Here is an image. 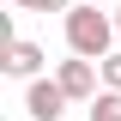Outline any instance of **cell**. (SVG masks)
I'll return each instance as SVG.
<instances>
[{"label":"cell","mask_w":121,"mask_h":121,"mask_svg":"<svg viewBox=\"0 0 121 121\" xmlns=\"http://www.w3.org/2000/svg\"><path fill=\"white\" fill-rule=\"evenodd\" d=\"M55 79H60V91H67L73 103H91V97H97L103 67H97V60H85V55H73V60H60V67H55Z\"/></svg>","instance_id":"7a4b0ae2"},{"label":"cell","mask_w":121,"mask_h":121,"mask_svg":"<svg viewBox=\"0 0 121 121\" xmlns=\"http://www.w3.org/2000/svg\"><path fill=\"white\" fill-rule=\"evenodd\" d=\"M12 6H24V12H73V0H12Z\"/></svg>","instance_id":"52a82bcc"},{"label":"cell","mask_w":121,"mask_h":121,"mask_svg":"<svg viewBox=\"0 0 121 121\" xmlns=\"http://www.w3.org/2000/svg\"><path fill=\"white\" fill-rule=\"evenodd\" d=\"M115 30H121V6H115Z\"/></svg>","instance_id":"ba28073f"},{"label":"cell","mask_w":121,"mask_h":121,"mask_svg":"<svg viewBox=\"0 0 121 121\" xmlns=\"http://www.w3.org/2000/svg\"><path fill=\"white\" fill-rule=\"evenodd\" d=\"M67 91H60V79H30V91H24V109H30V121H60L67 115Z\"/></svg>","instance_id":"3957f363"},{"label":"cell","mask_w":121,"mask_h":121,"mask_svg":"<svg viewBox=\"0 0 121 121\" xmlns=\"http://www.w3.org/2000/svg\"><path fill=\"white\" fill-rule=\"evenodd\" d=\"M115 12H97V0H85V6H73L67 12V48L85 60H103L109 48H115Z\"/></svg>","instance_id":"6da1fadb"},{"label":"cell","mask_w":121,"mask_h":121,"mask_svg":"<svg viewBox=\"0 0 121 121\" xmlns=\"http://www.w3.org/2000/svg\"><path fill=\"white\" fill-rule=\"evenodd\" d=\"M91 121H121V91H97L91 97Z\"/></svg>","instance_id":"5b68a950"},{"label":"cell","mask_w":121,"mask_h":121,"mask_svg":"<svg viewBox=\"0 0 121 121\" xmlns=\"http://www.w3.org/2000/svg\"><path fill=\"white\" fill-rule=\"evenodd\" d=\"M97 67H103V91H121V55H103Z\"/></svg>","instance_id":"8992f818"},{"label":"cell","mask_w":121,"mask_h":121,"mask_svg":"<svg viewBox=\"0 0 121 121\" xmlns=\"http://www.w3.org/2000/svg\"><path fill=\"white\" fill-rule=\"evenodd\" d=\"M0 67H6V73L12 79H43V48L36 43H24V36H12V43H6V55H0Z\"/></svg>","instance_id":"277c9868"}]
</instances>
